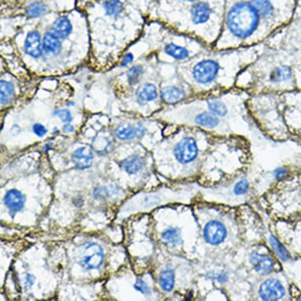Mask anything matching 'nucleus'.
<instances>
[{
    "mask_svg": "<svg viewBox=\"0 0 301 301\" xmlns=\"http://www.w3.org/2000/svg\"><path fill=\"white\" fill-rule=\"evenodd\" d=\"M260 19L258 10L249 0H241L228 10L226 26L236 37L245 39L256 30Z\"/></svg>",
    "mask_w": 301,
    "mask_h": 301,
    "instance_id": "nucleus-1",
    "label": "nucleus"
},
{
    "mask_svg": "<svg viewBox=\"0 0 301 301\" xmlns=\"http://www.w3.org/2000/svg\"><path fill=\"white\" fill-rule=\"evenodd\" d=\"M219 73V65L212 59H203L194 65L192 75L196 83L210 85L216 79Z\"/></svg>",
    "mask_w": 301,
    "mask_h": 301,
    "instance_id": "nucleus-2",
    "label": "nucleus"
},
{
    "mask_svg": "<svg viewBox=\"0 0 301 301\" xmlns=\"http://www.w3.org/2000/svg\"><path fill=\"white\" fill-rule=\"evenodd\" d=\"M199 152L196 140L192 138H185L176 145L173 150L174 156L181 163H188L196 159Z\"/></svg>",
    "mask_w": 301,
    "mask_h": 301,
    "instance_id": "nucleus-3",
    "label": "nucleus"
},
{
    "mask_svg": "<svg viewBox=\"0 0 301 301\" xmlns=\"http://www.w3.org/2000/svg\"><path fill=\"white\" fill-rule=\"evenodd\" d=\"M104 250L96 243H91L85 247L81 256V264L86 269H96L103 264Z\"/></svg>",
    "mask_w": 301,
    "mask_h": 301,
    "instance_id": "nucleus-4",
    "label": "nucleus"
},
{
    "mask_svg": "<svg viewBox=\"0 0 301 301\" xmlns=\"http://www.w3.org/2000/svg\"><path fill=\"white\" fill-rule=\"evenodd\" d=\"M285 294L284 286L277 279H268L260 286V296L264 301H279Z\"/></svg>",
    "mask_w": 301,
    "mask_h": 301,
    "instance_id": "nucleus-5",
    "label": "nucleus"
},
{
    "mask_svg": "<svg viewBox=\"0 0 301 301\" xmlns=\"http://www.w3.org/2000/svg\"><path fill=\"white\" fill-rule=\"evenodd\" d=\"M227 235L224 225L217 221L208 222L203 230V237L208 244L211 245H219L224 241Z\"/></svg>",
    "mask_w": 301,
    "mask_h": 301,
    "instance_id": "nucleus-6",
    "label": "nucleus"
},
{
    "mask_svg": "<svg viewBox=\"0 0 301 301\" xmlns=\"http://www.w3.org/2000/svg\"><path fill=\"white\" fill-rule=\"evenodd\" d=\"M191 19L192 22L196 25H200L207 22L211 18L212 14V8L209 2L204 0H199L194 2L193 6L191 8Z\"/></svg>",
    "mask_w": 301,
    "mask_h": 301,
    "instance_id": "nucleus-7",
    "label": "nucleus"
},
{
    "mask_svg": "<svg viewBox=\"0 0 301 301\" xmlns=\"http://www.w3.org/2000/svg\"><path fill=\"white\" fill-rule=\"evenodd\" d=\"M250 262L255 271L260 275H268L274 268V262L268 255L253 252L250 256Z\"/></svg>",
    "mask_w": 301,
    "mask_h": 301,
    "instance_id": "nucleus-8",
    "label": "nucleus"
},
{
    "mask_svg": "<svg viewBox=\"0 0 301 301\" xmlns=\"http://www.w3.org/2000/svg\"><path fill=\"white\" fill-rule=\"evenodd\" d=\"M93 160L92 150L86 147H81L72 154V162L78 169H86L90 167Z\"/></svg>",
    "mask_w": 301,
    "mask_h": 301,
    "instance_id": "nucleus-9",
    "label": "nucleus"
},
{
    "mask_svg": "<svg viewBox=\"0 0 301 301\" xmlns=\"http://www.w3.org/2000/svg\"><path fill=\"white\" fill-rule=\"evenodd\" d=\"M5 205L13 212L21 211L25 205V196L20 191L11 189L8 191L4 197Z\"/></svg>",
    "mask_w": 301,
    "mask_h": 301,
    "instance_id": "nucleus-10",
    "label": "nucleus"
},
{
    "mask_svg": "<svg viewBox=\"0 0 301 301\" xmlns=\"http://www.w3.org/2000/svg\"><path fill=\"white\" fill-rule=\"evenodd\" d=\"M256 8L261 19L270 21L275 17V6L272 0H249Z\"/></svg>",
    "mask_w": 301,
    "mask_h": 301,
    "instance_id": "nucleus-11",
    "label": "nucleus"
},
{
    "mask_svg": "<svg viewBox=\"0 0 301 301\" xmlns=\"http://www.w3.org/2000/svg\"><path fill=\"white\" fill-rule=\"evenodd\" d=\"M25 51L28 55L38 58L41 55V39L37 32H31L28 34L25 43Z\"/></svg>",
    "mask_w": 301,
    "mask_h": 301,
    "instance_id": "nucleus-12",
    "label": "nucleus"
},
{
    "mask_svg": "<svg viewBox=\"0 0 301 301\" xmlns=\"http://www.w3.org/2000/svg\"><path fill=\"white\" fill-rule=\"evenodd\" d=\"M292 70L290 66L281 65L271 70L269 74V81L273 84H280L289 81L292 77Z\"/></svg>",
    "mask_w": 301,
    "mask_h": 301,
    "instance_id": "nucleus-13",
    "label": "nucleus"
},
{
    "mask_svg": "<svg viewBox=\"0 0 301 301\" xmlns=\"http://www.w3.org/2000/svg\"><path fill=\"white\" fill-rule=\"evenodd\" d=\"M158 96L156 87L153 84L147 83L140 87L137 92V97L140 104H145L155 100Z\"/></svg>",
    "mask_w": 301,
    "mask_h": 301,
    "instance_id": "nucleus-14",
    "label": "nucleus"
},
{
    "mask_svg": "<svg viewBox=\"0 0 301 301\" xmlns=\"http://www.w3.org/2000/svg\"><path fill=\"white\" fill-rule=\"evenodd\" d=\"M162 100L166 104H175L181 101L185 96V92L183 89L175 86L166 87L161 92Z\"/></svg>",
    "mask_w": 301,
    "mask_h": 301,
    "instance_id": "nucleus-15",
    "label": "nucleus"
},
{
    "mask_svg": "<svg viewBox=\"0 0 301 301\" xmlns=\"http://www.w3.org/2000/svg\"><path fill=\"white\" fill-rule=\"evenodd\" d=\"M51 31L57 37L65 39L71 33V23L67 17H59L53 23Z\"/></svg>",
    "mask_w": 301,
    "mask_h": 301,
    "instance_id": "nucleus-16",
    "label": "nucleus"
},
{
    "mask_svg": "<svg viewBox=\"0 0 301 301\" xmlns=\"http://www.w3.org/2000/svg\"><path fill=\"white\" fill-rule=\"evenodd\" d=\"M195 123L198 126L207 129H215L219 125V119L211 112H202L195 117Z\"/></svg>",
    "mask_w": 301,
    "mask_h": 301,
    "instance_id": "nucleus-17",
    "label": "nucleus"
},
{
    "mask_svg": "<svg viewBox=\"0 0 301 301\" xmlns=\"http://www.w3.org/2000/svg\"><path fill=\"white\" fill-rule=\"evenodd\" d=\"M162 241L169 247L178 246L181 243V230L178 228L169 227L162 234Z\"/></svg>",
    "mask_w": 301,
    "mask_h": 301,
    "instance_id": "nucleus-18",
    "label": "nucleus"
},
{
    "mask_svg": "<svg viewBox=\"0 0 301 301\" xmlns=\"http://www.w3.org/2000/svg\"><path fill=\"white\" fill-rule=\"evenodd\" d=\"M207 109L218 118L224 117L228 114V108L224 102L216 98L209 99L206 101Z\"/></svg>",
    "mask_w": 301,
    "mask_h": 301,
    "instance_id": "nucleus-19",
    "label": "nucleus"
},
{
    "mask_svg": "<svg viewBox=\"0 0 301 301\" xmlns=\"http://www.w3.org/2000/svg\"><path fill=\"white\" fill-rule=\"evenodd\" d=\"M43 47L46 52L58 54L61 50L59 38L57 37L55 34L48 32L43 37Z\"/></svg>",
    "mask_w": 301,
    "mask_h": 301,
    "instance_id": "nucleus-20",
    "label": "nucleus"
},
{
    "mask_svg": "<svg viewBox=\"0 0 301 301\" xmlns=\"http://www.w3.org/2000/svg\"><path fill=\"white\" fill-rule=\"evenodd\" d=\"M144 162L143 158L138 155H132L128 157L123 161V168L127 173L130 174H134L138 173L140 169L143 167Z\"/></svg>",
    "mask_w": 301,
    "mask_h": 301,
    "instance_id": "nucleus-21",
    "label": "nucleus"
},
{
    "mask_svg": "<svg viewBox=\"0 0 301 301\" xmlns=\"http://www.w3.org/2000/svg\"><path fill=\"white\" fill-rule=\"evenodd\" d=\"M165 52L169 56L177 60H184L189 57V51L185 47L169 43L165 47Z\"/></svg>",
    "mask_w": 301,
    "mask_h": 301,
    "instance_id": "nucleus-22",
    "label": "nucleus"
},
{
    "mask_svg": "<svg viewBox=\"0 0 301 301\" xmlns=\"http://www.w3.org/2000/svg\"><path fill=\"white\" fill-rule=\"evenodd\" d=\"M159 285L161 288L166 291L170 292L174 286V272L172 269L164 270L160 273Z\"/></svg>",
    "mask_w": 301,
    "mask_h": 301,
    "instance_id": "nucleus-23",
    "label": "nucleus"
},
{
    "mask_svg": "<svg viewBox=\"0 0 301 301\" xmlns=\"http://www.w3.org/2000/svg\"><path fill=\"white\" fill-rule=\"evenodd\" d=\"M0 93H1V105L9 104L14 96V87L10 82L6 81H1L0 84Z\"/></svg>",
    "mask_w": 301,
    "mask_h": 301,
    "instance_id": "nucleus-24",
    "label": "nucleus"
},
{
    "mask_svg": "<svg viewBox=\"0 0 301 301\" xmlns=\"http://www.w3.org/2000/svg\"><path fill=\"white\" fill-rule=\"evenodd\" d=\"M269 242L271 244L272 249L275 251L277 256H279V258L283 261H287L290 259V254L289 253L287 249L283 246L279 240L275 238L274 236H270Z\"/></svg>",
    "mask_w": 301,
    "mask_h": 301,
    "instance_id": "nucleus-25",
    "label": "nucleus"
},
{
    "mask_svg": "<svg viewBox=\"0 0 301 301\" xmlns=\"http://www.w3.org/2000/svg\"><path fill=\"white\" fill-rule=\"evenodd\" d=\"M104 7L108 15L117 16L123 11V5L120 0H105Z\"/></svg>",
    "mask_w": 301,
    "mask_h": 301,
    "instance_id": "nucleus-26",
    "label": "nucleus"
},
{
    "mask_svg": "<svg viewBox=\"0 0 301 301\" xmlns=\"http://www.w3.org/2000/svg\"><path fill=\"white\" fill-rule=\"evenodd\" d=\"M115 135L122 141L132 140L137 136V130L130 126H120L115 130Z\"/></svg>",
    "mask_w": 301,
    "mask_h": 301,
    "instance_id": "nucleus-27",
    "label": "nucleus"
},
{
    "mask_svg": "<svg viewBox=\"0 0 301 301\" xmlns=\"http://www.w3.org/2000/svg\"><path fill=\"white\" fill-rule=\"evenodd\" d=\"M47 11V6L41 2H36L31 4L26 9L27 15L28 17H40Z\"/></svg>",
    "mask_w": 301,
    "mask_h": 301,
    "instance_id": "nucleus-28",
    "label": "nucleus"
},
{
    "mask_svg": "<svg viewBox=\"0 0 301 301\" xmlns=\"http://www.w3.org/2000/svg\"><path fill=\"white\" fill-rule=\"evenodd\" d=\"M161 201H162V199L160 198V196H157L155 194H149L142 198L140 203L142 207L148 209V208L158 205L161 203Z\"/></svg>",
    "mask_w": 301,
    "mask_h": 301,
    "instance_id": "nucleus-29",
    "label": "nucleus"
},
{
    "mask_svg": "<svg viewBox=\"0 0 301 301\" xmlns=\"http://www.w3.org/2000/svg\"><path fill=\"white\" fill-rule=\"evenodd\" d=\"M144 74V69L142 66H135L130 69L128 73V79L131 85H135L141 79Z\"/></svg>",
    "mask_w": 301,
    "mask_h": 301,
    "instance_id": "nucleus-30",
    "label": "nucleus"
},
{
    "mask_svg": "<svg viewBox=\"0 0 301 301\" xmlns=\"http://www.w3.org/2000/svg\"><path fill=\"white\" fill-rule=\"evenodd\" d=\"M249 189V182L246 179H241L234 186V192L236 195L246 194Z\"/></svg>",
    "mask_w": 301,
    "mask_h": 301,
    "instance_id": "nucleus-31",
    "label": "nucleus"
},
{
    "mask_svg": "<svg viewBox=\"0 0 301 301\" xmlns=\"http://www.w3.org/2000/svg\"><path fill=\"white\" fill-rule=\"evenodd\" d=\"M54 115L58 116L63 123H70L73 119L70 111L66 109L57 110L54 112Z\"/></svg>",
    "mask_w": 301,
    "mask_h": 301,
    "instance_id": "nucleus-32",
    "label": "nucleus"
},
{
    "mask_svg": "<svg viewBox=\"0 0 301 301\" xmlns=\"http://www.w3.org/2000/svg\"><path fill=\"white\" fill-rule=\"evenodd\" d=\"M134 287L136 290H138V291L142 293L144 295H150V290L149 289V286L143 280L139 279V280L137 281L135 284H134Z\"/></svg>",
    "mask_w": 301,
    "mask_h": 301,
    "instance_id": "nucleus-33",
    "label": "nucleus"
},
{
    "mask_svg": "<svg viewBox=\"0 0 301 301\" xmlns=\"http://www.w3.org/2000/svg\"><path fill=\"white\" fill-rule=\"evenodd\" d=\"M32 130H33L34 134L37 135L38 137H40V138L45 136L47 133V129L43 125L39 124V123L34 125Z\"/></svg>",
    "mask_w": 301,
    "mask_h": 301,
    "instance_id": "nucleus-34",
    "label": "nucleus"
},
{
    "mask_svg": "<svg viewBox=\"0 0 301 301\" xmlns=\"http://www.w3.org/2000/svg\"><path fill=\"white\" fill-rule=\"evenodd\" d=\"M274 175H275V177L277 180H283L289 175L288 169L283 167L278 168L274 172Z\"/></svg>",
    "mask_w": 301,
    "mask_h": 301,
    "instance_id": "nucleus-35",
    "label": "nucleus"
},
{
    "mask_svg": "<svg viewBox=\"0 0 301 301\" xmlns=\"http://www.w3.org/2000/svg\"><path fill=\"white\" fill-rule=\"evenodd\" d=\"M215 280L218 282V283H220V284H224L227 282L228 279H229V276H228V274L226 272H224V271H222L220 273L217 274L215 276Z\"/></svg>",
    "mask_w": 301,
    "mask_h": 301,
    "instance_id": "nucleus-36",
    "label": "nucleus"
},
{
    "mask_svg": "<svg viewBox=\"0 0 301 301\" xmlns=\"http://www.w3.org/2000/svg\"><path fill=\"white\" fill-rule=\"evenodd\" d=\"M133 59H134V56H133L132 54L129 53V54H127L124 57V59H123V62H122V66H126V65L132 62Z\"/></svg>",
    "mask_w": 301,
    "mask_h": 301,
    "instance_id": "nucleus-37",
    "label": "nucleus"
},
{
    "mask_svg": "<svg viewBox=\"0 0 301 301\" xmlns=\"http://www.w3.org/2000/svg\"><path fill=\"white\" fill-rule=\"evenodd\" d=\"M34 282H35V278H34L33 275L28 274L26 275V285L29 286H32Z\"/></svg>",
    "mask_w": 301,
    "mask_h": 301,
    "instance_id": "nucleus-38",
    "label": "nucleus"
},
{
    "mask_svg": "<svg viewBox=\"0 0 301 301\" xmlns=\"http://www.w3.org/2000/svg\"><path fill=\"white\" fill-rule=\"evenodd\" d=\"M63 131H64L65 133L74 132V127L70 124L65 125V126H63Z\"/></svg>",
    "mask_w": 301,
    "mask_h": 301,
    "instance_id": "nucleus-39",
    "label": "nucleus"
},
{
    "mask_svg": "<svg viewBox=\"0 0 301 301\" xmlns=\"http://www.w3.org/2000/svg\"><path fill=\"white\" fill-rule=\"evenodd\" d=\"M185 1L189 2H197V1H199V0H185Z\"/></svg>",
    "mask_w": 301,
    "mask_h": 301,
    "instance_id": "nucleus-40",
    "label": "nucleus"
}]
</instances>
